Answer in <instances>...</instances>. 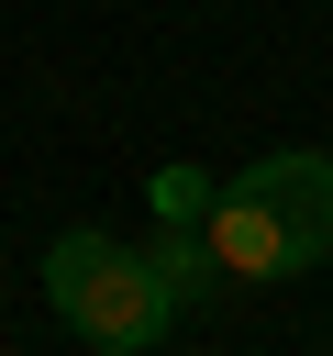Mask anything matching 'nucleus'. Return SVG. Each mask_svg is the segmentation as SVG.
I'll return each mask as SVG.
<instances>
[{"label": "nucleus", "instance_id": "obj_2", "mask_svg": "<svg viewBox=\"0 0 333 356\" xmlns=\"http://www.w3.org/2000/svg\"><path fill=\"white\" fill-rule=\"evenodd\" d=\"M44 300H56V323L89 356H155L178 334V300H166L155 256L122 245V234H100V222H67L44 245Z\"/></svg>", "mask_w": 333, "mask_h": 356}, {"label": "nucleus", "instance_id": "obj_3", "mask_svg": "<svg viewBox=\"0 0 333 356\" xmlns=\"http://www.w3.org/2000/svg\"><path fill=\"white\" fill-rule=\"evenodd\" d=\"M144 256H155V278H166V300H178V312H211V300H222V289H233V278H222V256H211V234H200V222H166V234H155V245H144Z\"/></svg>", "mask_w": 333, "mask_h": 356}, {"label": "nucleus", "instance_id": "obj_4", "mask_svg": "<svg viewBox=\"0 0 333 356\" xmlns=\"http://www.w3.org/2000/svg\"><path fill=\"white\" fill-rule=\"evenodd\" d=\"M211 189H222V178H211V167H189V156H166V167L144 178V200H155V222H200V211H211Z\"/></svg>", "mask_w": 333, "mask_h": 356}, {"label": "nucleus", "instance_id": "obj_1", "mask_svg": "<svg viewBox=\"0 0 333 356\" xmlns=\"http://www.w3.org/2000/svg\"><path fill=\"white\" fill-rule=\"evenodd\" d=\"M200 234H211V256H222L233 289L311 278V267L333 256V156H322V145H278V156H255L244 178L211 189Z\"/></svg>", "mask_w": 333, "mask_h": 356}]
</instances>
